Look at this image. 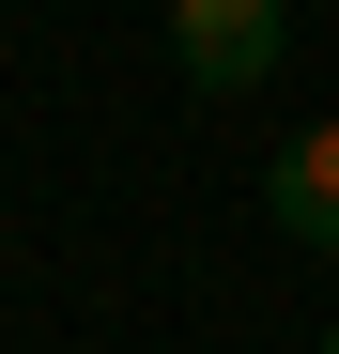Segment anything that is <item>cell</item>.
<instances>
[{"label": "cell", "mask_w": 339, "mask_h": 354, "mask_svg": "<svg viewBox=\"0 0 339 354\" xmlns=\"http://www.w3.org/2000/svg\"><path fill=\"white\" fill-rule=\"evenodd\" d=\"M262 231L309 247V262H339V124H309V139L262 154Z\"/></svg>", "instance_id": "7a4b0ae2"}, {"label": "cell", "mask_w": 339, "mask_h": 354, "mask_svg": "<svg viewBox=\"0 0 339 354\" xmlns=\"http://www.w3.org/2000/svg\"><path fill=\"white\" fill-rule=\"evenodd\" d=\"M277 46H293V16H277V0H170V62H185L201 93H262Z\"/></svg>", "instance_id": "6da1fadb"}, {"label": "cell", "mask_w": 339, "mask_h": 354, "mask_svg": "<svg viewBox=\"0 0 339 354\" xmlns=\"http://www.w3.org/2000/svg\"><path fill=\"white\" fill-rule=\"evenodd\" d=\"M324 354H339V339H324Z\"/></svg>", "instance_id": "3957f363"}]
</instances>
